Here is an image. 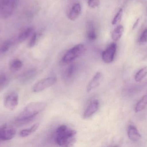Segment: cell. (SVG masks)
Returning <instances> with one entry per match:
<instances>
[{
    "label": "cell",
    "mask_w": 147,
    "mask_h": 147,
    "mask_svg": "<svg viewBox=\"0 0 147 147\" xmlns=\"http://www.w3.org/2000/svg\"><path fill=\"white\" fill-rule=\"evenodd\" d=\"M46 105L45 102H42L28 104L16 119V126L21 127L29 123L36 115L45 110Z\"/></svg>",
    "instance_id": "6da1fadb"
},
{
    "label": "cell",
    "mask_w": 147,
    "mask_h": 147,
    "mask_svg": "<svg viewBox=\"0 0 147 147\" xmlns=\"http://www.w3.org/2000/svg\"><path fill=\"white\" fill-rule=\"evenodd\" d=\"M76 135L75 130L65 125H61L56 130V143L61 146H70L75 140Z\"/></svg>",
    "instance_id": "7a4b0ae2"
},
{
    "label": "cell",
    "mask_w": 147,
    "mask_h": 147,
    "mask_svg": "<svg viewBox=\"0 0 147 147\" xmlns=\"http://www.w3.org/2000/svg\"><path fill=\"white\" fill-rule=\"evenodd\" d=\"M18 4V0L0 1V18L5 19L9 17Z\"/></svg>",
    "instance_id": "3957f363"
},
{
    "label": "cell",
    "mask_w": 147,
    "mask_h": 147,
    "mask_svg": "<svg viewBox=\"0 0 147 147\" xmlns=\"http://www.w3.org/2000/svg\"><path fill=\"white\" fill-rule=\"evenodd\" d=\"M85 51V47L83 44H78L74 46L69 50L63 57V62L69 63L79 58L82 55Z\"/></svg>",
    "instance_id": "277c9868"
},
{
    "label": "cell",
    "mask_w": 147,
    "mask_h": 147,
    "mask_svg": "<svg viewBox=\"0 0 147 147\" xmlns=\"http://www.w3.org/2000/svg\"><path fill=\"white\" fill-rule=\"evenodd\" d=\"M57 81V78L54 77L41 79L34 85L32 89L33 91L36 93L40 92L55 84Z\"/></svg>",
    "instance_id": "5b68a950"
},
{
    "label": "cell",
    "mask_w": 147,
    "mask_h": 147,
    "mask_svg": "<svg viewBox=\"0 0 147 147\" xmlns=\"http://www.w3.org/2000/svg\"><path fill=\"white\" fill-rule=\"evenodd\" d=\"M19 103V96L17 92L12 91L9 93L4 99V106L6 108L13 110L17 108Z\"/></svg>",
    "instance_id": "8992f818"
},
{
    "label": "cell",
    "mask_w": 147,
    "mask_h": 147,
    "mask_svg": "<svg viewBox=\"0 0 147 147\" xmlns=\"http://www.w3.org/2000/svg\"><path fill=\"white\" fill-rule=\"evenodd\" d=\"M16 134L14 128L5 124L0 127V141H6L12 140Z\"/></svg>",
    "instance_id": "52a82bcc"
},
{
    "label": "cell",
    "mask_w": 147,
    "mask_h": 147,
    "mask_svg": "<svg viewBox=\"0 0 147 147\" xmlns=\"http://www.w3.org/2000/svg\"><path fill=\"white\" fill-rule=\"evenodd\" d=\"M117 50V45L113 43L109 45L102 54V59L107 64L111 63L114 60Z\"/></svg>",
    "instance_id": "ba28073f"
},
{
    "label": "cell",
    "mask_w": 147,
    "mask_h": 147,
    "mask_svg": "<svg viewBox=\"0 0 147 147\" xmlns=\"http://www.w3.org/2000/svg\"><path fill=\"white\" fill-rule=\"evenodd\" d=\"M99 102L97 99L92 101L84 112L83 115L84 118V119H88L92 116L97 111L99 108Z\"/></svg>",
    "instance_id": "9c48e42d"
},
{
    "label": "cell",
    "mask_w": 147,
    "mask_h": 147,
    "mask_svg": "<svg viewBox=\"0 0 147 147\" xmlns=\"http://www.w3.org/2000/svg\"><path fill=\"white\" fill-rule=\"evenodd\" d=\"M102 76L101 72H97L94 75L87 85L86 89L87 92L92 91L99 86L102 81Z\"/></svg>",
    "instance_id": "30bf717a"
},
{
    "label": "cell",
    "mask_w": 147,
    "mask_h": 147,
    "mask_svg": "<svg viewBox=\"0 0 147 147\" xmlns=\"http://www.w3.org/2000/svg\"><path fill=\"white\" fill-rule=\"evenodd\" d=\"M127 134L129 140L134 142L139 141L141 138L138 129L133 125H129L128 127Z\"/></svg>",
    "instance_id": "8fae6325"
},
{
    "label": "cell",
    "mask_w": 147,
    "mask_h": 147,
    "mask_svg": "<svg viewBox=\"0 0 147 147\" xmlns=\"http://www.w3.org/2000/svg\"><path fill=\"white\" fill-rule=\"evenodd\" d=\"M37 73L36 69H32L28 70L21 76L20 81L22 83H26L34 77Z\"/></svg>",
    "instance_id": "7c38bea8"
},
{
    "label": "cell",
    "mask_w": 147,
    "mask_h": 147,
    "mask_svg": "<svg viewBox=\"0 0 147 147\" xmlns=\"http://www.w3.org/2000/svg\"><path fill=\"white\" fill-rule=\"evenodd\" d=\"M86 35L87 38L90 41H94L97 39L96 29L93 22H89L87 23L86 27Z\"/></svg>",
    "instance_id": "4fadbf2b"
},
{
    "label": "cell",
    "mask_w": 147,
    "mask_h": 147,
    "mask_svg": "<svg viewBox=\"0 0 147 147\" xmlns=\"http://www.w3.org/2000/svg\"><path fill=\"white\" fill-rule=\"evenodd\" d=\"M81 11V6L80 3H75L73 5L70 11L69 14V19L72 21L75 20L79 16Z\"/></svg>",
    "instance_id": "5bb4252c"
},
{
    "label": "cell",
    "mask_w": 147,
    "mask_h": 147,
    "mask_svg": "<svg viewBox=\"0 0 147 147\" xmlns=\"http://www.w3.org/2000/svg\"><path fill=\"white\" fill-rule=\"evenodd\" d=\"M124 31V28L122 25L117 26L113 31L111 35L112 40L115 42L118 41L121 39Z\"/></svg>",
    "instance_id": "9a60e30c"
},
{
    "label": "cell",
    "mask_w": 147,
    "mask_h": 147,
    "mask_svg": "<svg viewBox=\"0 0 147 147\" xmlns=\"http://www.w3.org/2000/svg\"><path fill=\"white\" fill-rule=\"evenodd\" d=\"M39 126V123H35L29 128L23 129L20 133V136L22 137H26L29 136L37 130Z\"/></svg>",
    "instance_id": "2e32d148"
},
{
    "label": "cell",
    "mask_w": 147,
    "mask_h": 147,
    "mask_svg": "<svg viewBox=\"0 0 147 147\" xmlns=\"http://www.w3.org/2000/svg\"><path fill=\"white\" fill-rule=\"evenodd\" d=\"M23 64L20 60L18 59L13 60L9 64V69L13 72L20 70L22 67Z\"/></svg>",
    "instance_id": "e0dca14e"
},
{
    "label": "cell",
    "mask_w": 147,
    "mask_h": 147,
    "mask_svg": "<svg viewBox=\"0 0 147 147\" xmlns=\"http://www.w3.org/2000/svg\"><path fill=\"white\" fill-rule=\"evenodd\" d=\"M147 105V96H144L138 102L135 108L136 113L140 112L146 108Z\"/></svg>",
    "instance_id": "ac0fdd59"
},
{
    "label": "cell",
    "mask_w": 147,
    "mask_h": 147,
    "mask_svg": "<svg viewBox=\"0 0 147 147\" xmlns=\"http://www.w3.org/2000/svg\"><path fill=\"white\" fill-rule=\"evenodd\" d=\"M34 29L32 28H28L19 35L18 40L20 42H22L26 40L31 35L33 34Z\"/></svg>",
    "instance_id": "d6986e66"
},
{
    "label": "cell",
    "mask_w": 147,
    "mask_h": 147,
    "mask_svg": "<svg viewBox=\"0 0 147 147\" xmlns=\"http://www.w3.org/2000/svg\"><path fill=\"white\" fill-rule=\"evenodd\" d=\"M147 75V66L140 69L135 76V79L136 82H140Z\"/></svg>",
    "instance_id": "ffe728a7"
},
{
    "label": "cell",
    "mask_w": 147,
    "mask_h": 147,
    "mask_svg": "<svg viewBox=\"0 0 147 147\" xmlns=\"http://www.w3.org/2000/svg\"><path fill=\"white\" fill-rule=\"evenodd\" d=\"M8 80L6 74H0V92L3 90L7 85Z\"/></svg>",
    "instance_id": "44dd1931"
},
{
    "label": "cell",
    "mask_w": 147,
    "mask_h": 147,
    "mask_svg": "<svg viewBox=\"0 0 147 147\" xmlns=\"http://www.w3.org/2000/svg\"><path fill=\"white\" fill-rule=\"evenodd\" d=\"M123 13V11L122 9H120L112 20V25H115L121 20L122 17Z\"/></svg>",
    "instance_id": "7402d4cb"
},
{
    "label": "cell",
    "mask_w": 147,
    "mask_h": 147,
    "mask_svg": "<svg viewBox=\"0 0 147 147\" xmlns=\"http://www.w3.org/2000/svg\"><path fill=\"white\" fill-rule=\"evenodd\" d=\"M11 46V42L10 41H6L3 42L1 46L0 51L2 53H5L7 51Z\"/></svg>",
    "instance_id": "603a6c76"
},
{
    "label": "cell",
    "mask_w": 147,
    "mask_h": 147,
    "mask_svg": "<svg viewBox=\"0 0 147 147\" xmlns=\"http://www.w3.org/2000/svg\"><path fill=\"white\" fill-rule=\"evenodd\" d=\"M37 35L36 33H34L32 35L31 39L28 43V47H33L35 45L37 41Z\"/></svg>",
    "instance_id": "cb8c5ba5"
},
{
    "label": "cell",
    "mask_w": 147,
    "mask_h": 147,
    "mask_svg": "<svg viewBox=\"0 0 147 147\" xmlns=\"http://www.w3.org/2000/svg\"><path fill=\"white\" fill-rule=\"evenodd\" d=\"M139 41L141 43H145L147 42V28L143 31L139 39Z\"/></svg>",
    "instance_id": "d4e9b609"
},
{
    "label": "cell",
    "mask_w": 147,
    "mask_h": 147,
    "mask_svg": "<svg viewBox=\"0 0 147 147\" xmlns=\"http://www.w3.org/2000/svg\"><path fill=\"white\" fill-rule=\"evenodd\" d=\"M100 4V0H88V6L91 8L98 7Z\"/></svg>",
    "instance_id": "484cf974"
},
{
    "label": "cell",
    "mask_w": 147,
    "mask_h": 147,
    "mask_svg": "<svg viewBox=\"0 0 147 147\" xmlns=\"http://www.w3.org/2000/svg\"><path fill=\"white\" fill-rule=\"evenodd\" d=\"M74 70V66L72 65L70 66L66 72V76L68 77H70L71 76L73 73Z\"/></svg>",
    "instance_id": "4316f807"
},
{
    "label": "cell",
    "mask_w": 147,
    "mask_h": 147,
    "mask_svg": "<svg viewBox=\"0 0 147 147\" xmlns=\"http://www.w3.org/2000/svg\"><path fill=\"white\" fill-rule=\"evenodd\" d=\"M139 21H140V19H138L136 20V21L135 22L134 24V26L133 27V29H134L136 27L138 26V24H139Z\"/></svg>",
    "instance_id": "83f0119b"
}]
</instances>
